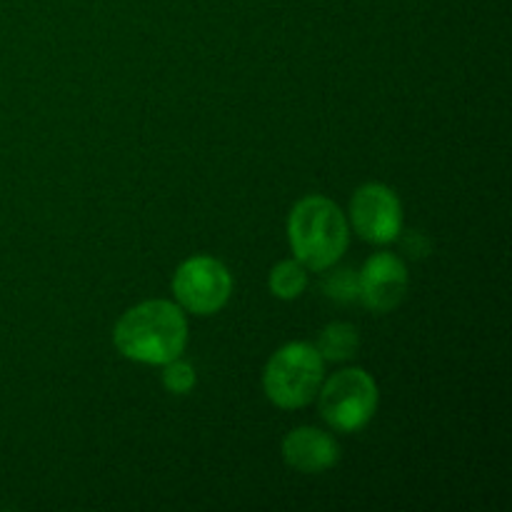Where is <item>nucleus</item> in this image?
<instances>
[{
    "instance_id": "obj_1",
    "label": "nucleus",
    "mask_w": 512,
    "mask_h": 512,
    "mask_svg": "<svg viewBox=\"0 0 512 512\" xmlns=\"http://www.w3.org/2000/svg\"><path fill=\"white\" fill-rule=\"evenodd\" d=\"M113 343L118 353L133 363L165 365L185 353L188 320L178 303L145 300L120 315Z\"/></svg>"
},
{
    "instance_id": "obj_2",
    "label": "nucleus",
    "mask_w": 512,
    "mask_h": 512,
    "mask_svg": "<svg viewBox=\"0 0 512 512\" xmlns=\"http://www.w3.org/2000/svg\"><path fill=\"white\" fill-rule=\"evenodd\" d=\"M288 240L298 263L315 273H323L333 268L348 250V218L325 195H308L290 210Z\"/></svg>"
},
{
    "instance_id": "obj_3",
    "label": "nucleus",
    "mask_w": 512,
    "mask_h": 512,
    "mask_svg": "<svg viewBox=\"0 0 512 512\" xmlns=\"http://www.w3.org/2000/svg\"><path fill=\"white\" fill-rule=\"evenodd\" d=\"M323 380L325 360L310 343L283 345L263 370L265 395L283 410H298L313 403Z\"/></svg>"
},
{
    "instance_id": "obj_4",
    "label": "nucleus",
    "mask_w": 512,
    "mask_h": 512,
    "mask_svg": "<svg viewBox=\"0 0 512 512\" xmlns=\"http://www.w3.org/2000/svg\"><path fill=\"white\" fill-rule=\"evenodd\" d=\"M320 415L338 433H358L378 410V385L363 368H345L323 380Z\"/></svg>"
},
{
    "instance_id": "obj_5",
    "label": "nucleus",
    "mask_w": 512,
    "mask_h": 512,
    "mask_svg": "<svg viewBox=\"0 0 512 512\" xmlns=\"http://www.w3.org/2000/svg\"><path fill=\"white\" fill-rule=\"evenodd\" d=\"M173 295L188 313L213 315L228 305L233 295V275L218 258L195 255L175 270Z\"/></svg>"
},
{
    "instance_id": "obj_6",
    "label": "nucleus",
    "mask_w": 512,
    "mask_h": 512,
    "mask_svg": "<svg viewBox=\"0 0 512 512\" xmlns=\"http://www.w3.org/2000/svg\"><path fill=\"white\" fill-rule=\"evenodd\" d=\"M350 223L368 243H393L403 233V205L388 185L365 183L350 200Z\"/></svg>"
},
{
    "instance_id": "obj_7",
    "label": "nucleus",
    "mask_w": 512,
    "mask_h": 512,
    "mask_svg": "<svg viewBox=\"0 0 512 512\" xmlns=\"http://www.w3.org/2000/svg\"><path fill=\"white\" fill-rule=\"evenodd\" d=\"M408 268L393 253H375L358 273V300L373 313H390L408 295Z\"/></svg>"
},
{
    "instance_id": "obj_8",
    "label": "nucleus",
    "mask_w": 512,
    "mask_h": 512,
    "mask_svg": "<svg viewBox=\"0 0 512 512\" xmlns=\"http://www.w3.org/2000/svg\"><path fill=\"white\" fill-rule=\"evenodd\" d=\"M283 460L288 468L303 475H320L340 460V448L333 435L318 428H295L283 440Z\"/></svg>"
},
{
    "instance_id": "obj_9",
    "label": "nucleus",
    "mask_w": 512,
    "mask_h": 512,
    "mask_svg": "<svg viewBox=\"0 0 512 512\" xmlns=\"http://www.w3.org/2000/svg\"><path fill=\"white\" fill-rule=\"evenodd\" d=\"M358 348H360V335L350 323L325 325L323 333H320L318 338V345H315L320 358L328 360V363H345V360L358 355Z\"/></svg>"
},
{
    "instance_id": "obj_10",
    "label": "nucleus",
    "mask_w": 512,
    "mask_h": 512,
    "mask_svg": "<svg viewBox=\"0 0 512 512\" xmlns=\"http://www.w3.org/2000/svg\"><path fill=\"white\" fill-rule=\"evenodd\" d=\"M268 288L280 300L300 298L308 288V268L298 260H283L270 270Z\"/></svg>"
},
{
    "instance_id": "obj_11",
    "label": "nucleus",
    "mask_w": 512,
    "mask_h": 512,
    "mask_svg": "<svg viewBox=\"0 0 512 512\" xmlns=\"http://www.w3.org/2000/svg\"><path fill=\"white\" fill-rule=\"evenodd\" d=\"M323 293L335 303H353L358 300V273L353 268L330 270L323 278Z\"/></svg>"
},
{
    "instance_id": "obj_12",
    "label": "nucleus",
    "mask_w": 512,
    "mask_h": 512,
    "mask_svg": "<svg viewBox=\"0 0 512 512\" xmlns=\"http://www.w3.org/2000/svg\"><path fill=\"white\" fill-rule=\"evenodd\" d=\"M195 383H198V378H195L193 365L185 363V360H180V358L165 363L163 385H165V390H168V393L188 395L190 390L195 388Z\"/></svg>"
},
{
    "instance_id": "obj_13",
    "label": "nucleus",
    "mask_w": 512,
    "mask_h": 512,
    "mask_svg": "<svg viewBox=\"0 0 512 512\" xmlns=\"http://www.w3.org/2000/svg\"><path fill=\"white\" fill-rule=\"evenodd\" d=\"M400 245H403V250L410 255V258H425V255L430 253V240L425 238L420 230H410V233H405L403 238H400Z\"/></svg>"
}]
</instances>
